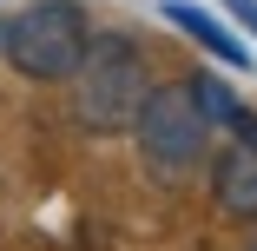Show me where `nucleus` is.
<instances>
[{"instance_id": "obj_1", "label": "nucleus", "mask_w": 257, "mask_h": 251, "mask_svg": "<svg viewBox=\"0 0 257 251\" xmlns=\"http://www.w3.org/2000/svg\"><path fill=\"white\" fill-rule=\"evenodd\" d=\"M145 93H152V79H145L139 40H125V33H92L86 60H79V73H73V113H79V126H92V132H125V126L139 119V106H145Z\"/></svg>"}, {"instance_id": "obj_2", "label": "nucleus", "mask_w": 257, "mask_h": 251, "mask_svg": "<svg viewBox=\"0 0 257 251\" xmlns=\"http://www.w3.org/2000/svg\"><path fill=\"white\" fill-rule=\"evenodd\" d=\"M92 46V20L79 0H33V7H20L7 27H0V53L14 60L20 79H73L79 60Z\"/></svg>"}, {"instance_id": "obj_3", "label": "nucleus", "mask_w": 257, "mask_h": 251, "mask_svg": "<svg viewBox=\"0 0 257 251\" xmlns=\"http://www.w3.org/2000/svg\"><path fill=\"white\" fill-rule=\"evenodd\" d=\"M132 132H139V152L159 165V172H185V165H198L204 145H211V119H204L191 79L152 86L145 106H139V119H132Z\"/></svg>"}, {"instance_id": "obj_4", "label": "nucleus", "mask_w": 257, "mask_h": 251, "mask_svg": "<svg viewBox=\"0 0 257 251\" xmlns=\"http://www.w3.org/2000/svg\"><path fill=\"white\" fill-rule=\"evenodd\" d=\"M211 198L231 218H257V119H237V145L211 159Z\"/></svg>"}, {"instance_id": "obj_5", "label": "nucleus", "mask_w": 257, "mask_h": 251, "mask_svg": "<svg viewBox=\"0 0 257 251\" xmlns=\"http://www.w3.org/2000/svg\"><path fill=\"white\" fill-rule=\"evenodd\" d=\"M165 20H172L178 33H191L204 53H211V60H224L231 73H250V46H244V40L218 20V14H204L198 0H165Z\"/></svg>"}, {"instance_id": "obj_6", "label": "nucleus", "mask_w": 257, "mask_h": 251, "mask_svg": "<svg viewBox=\"0 0 257 251\" xmlns=\"http://www.w3.org/2000/svg\"><path fill=\"white\" fill-rule=\"evenodd\" d=\"M231 14H237V20H244V27L257 33V0H231Z\"/></svg>"}]
</instances>
